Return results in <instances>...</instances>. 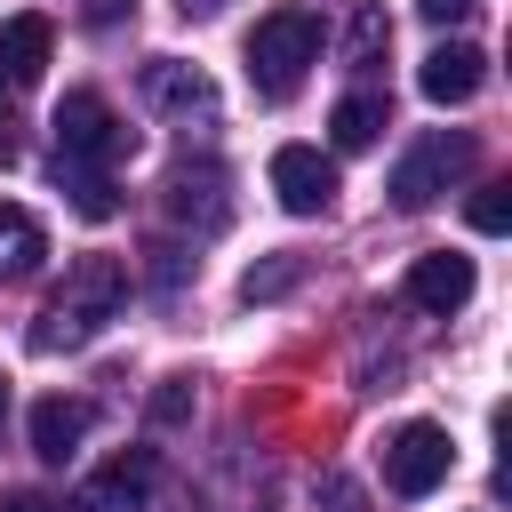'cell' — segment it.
<instances>
[{"label":"cell","mask_w":512,"mask_h":512,"mask_svg":"<svg viewBox=\"0 0 512 512\" xmlns=\"http://www.w3.org/2000/svg\"><path fill=\"white\" fill-rule=\"evenodd\" d=\"M120 304H128V264L120 256H80L64 272V288L40 304V320H32V352H80V344H96L120 320Z\"/></svg>","instance_id":"1"},{"label":"cell","mask_w":512,"mask_h":512,"mask_svg":"<svg viewBox=\"0 0 512 512\" xmlns=\"http://www.w3.org/2000/svg\"><path fill=\"white\" fill-rule=\"evenodd\" d=\"M240 56H248V88L264 104H288L304 88V72L320 64V16L312 8H272V16H256Z\"/></svg>","instance_id":"2"},{"label":"cell","mask_w":512,"mask_h":512,"mask_svg":"<svg viewBox=\"0 0 512 512\" xmlns=\"http://www.w3.org/2000/svg\"><path fill=\"white\" fill-rule=\"evenodd\" d=\"M472 152H480V144H472L464 128H432V136H416V144L400 152V168H392V208H400V216H424V208L472 168Z\"/></svg>","instance_id":"3"},{"label":"cell","mask_w":512,"mask_h":512,"mask_svg":"<svg viewBox=\"0 0 512 512\" xmlns=\"http://www.w3.org/2000/svg\"><path fill=\"white\" fill-rule=\"evenodd\" d=\"M120 152H136V136L120 128V112H112L96 88H72V96L56 104V160H72V168H112Z\"/></svg>","instance_id":"4"},{"label":"cell","mask_w":512,"mask_h":512,"mask_svg":"<svg viewBox=\"0 0 512 512\" xmlns=\"http://www.w3.org/2000/svg\"><path fill=\"white\" fill-rule=\"evenodd\" d=\"M448 472H456V440H448L432 416H416V424H400V432L384 440V488H392V496H432Z\"/></svg>","instance_id":"5"},{"label":"cell","mask_w":512,"mask_h":512,"mask_svg":"<svg viewBox=\"0 0 512 512\" xmlns=\"http://www.w3.org/2000/svg\"><path fill=\"white\" fill-rule=\"evenodd\" d=\"M272 192H280L288 216H328L344 184H336V160L320 144H280L272 152Z\"/></svg>","instance_id":"6"},{"label":"cell","mask_w":512,"mask_h":512,"mask_svg":"<svg viewBox=\"0 0 512 512\" xmlns=\"http://www.w3.org/2000/svg\"><path fill=\"white\" fill-rule=\"evenodd\" d=\"M144 504H152V448L112 456V464L88 472L80 496H72V512H144Z\"/></svg>","instance_id":"7"},{"label":"cell","mask_w":512,"mask_h":512,"mask_svg":"<svg viewBox=\"0 0 512 512\" xmlns=\"http://www.w3.org/2000/svg\"><path fill=\"white\" fill-rule=\"evenodd\" d=\"M408 304L416 312H464L472 304V256H456V248H432V256H416L408 264Z\"/></svg>","instance_id":"8"},{"label":"cell","mask_w":512,"mask_h":512,"mask_svg":"<svg viewBox=\"0 0 512 512\" xmlns=\"http://www.w3.org/2000/svg\"><path fill=\"white\" fill-rule=\"evenodd\" d=\"M480 80H488V56H480L472 40H440V48L424 56V72H416V88H424L432 104H472Z\"/></svg>","instance_id":"9"},{"label":"cell","mask_w":512,"mask_h":512,"mask_svg":"<svg viewBox=\"0 0 512 512\" xmlns=\"http://www.w3.org/2000/svg\"><path fill=\"white\" fill-rule=\"evenodd\" d=\"M168 216L216 232V224L232 216V200H224V168H216V160H184V168L168 176Z\"/></svg>","instance_id":"10"},{"label":"cell","mask_w":512,"mask_h":512,"mask_svg":"<svg viewBox=\"0 0 512 512\" xmlns=\"http://www.w3.org/2000/svg\"><path fill=\"white\" fill-rule=\"evenodd\" d=\"M144 104H152V112H184V120H192V112H208V104H216V88H208V72H200V64H184V56H152V64H144Z\"/></svg>","instance_id":"11"},{"label":"cell","mask_w":512,"mask_h":512,"mask_svg":"<svg viewBox=\"0 0 512 512\" xmlns=\"http://www.w3.org/2000/svg\"><path fill=\"white\" fill-rule=\"evenodd\" d=\"M48 48H56L48 16H8V24H0V80H8V88H32V80L48 72Z\"/></svg>","instance_id":"12"},{"label":"cell","mask_w":512,"mask_h":512,"mask_svg":"<svg viewBox=\"0 0 512 512\" xmlns=\"http://www.w3.org/2000/svg\"><path fill=\"white\" fill-rule=\"evenodd\" d=\"M80 432H88V400H64V392L32 400V456L40 464H64L80 448Z\"/></svg>","instance_id":"13"},{"label":"cell","mask_w":512,"mask_h":512,"mask_svg":"<svg viewBox=\"0 0 512 512\" xmlns=\"http://www.w3.org/2000/svg\"><path fill=\"white\" fill-rule=\"evenodd\" d=\"M40 256H48L40 216H32V208H16V200H0V288L32 280V272H40Z\"/></svg>","instance_id":"14"},{"label":"cell","mask_w":512,"mask_h":512,"mask_svg":"<svg viewBox=\"0 0 512 512\" xmlns=\"http://www.w3.org/2000/svg\"><path fill=\"white\" fill-rule=\"evenodd\" d=\"M384 128H392V96H384V88H352V96L328 112V136H336V152H368Z\"/></svg>","instance_id":"15"},{"label":"cell","mask_w":512,"mask_h":512,"mask_svg":"<svg viewBox=\"0 0 512 512\" xmlns=\"http://www.w3.org/2000/svg\"><path fill=\"white\" fill-rule=\"evenodd\" d=\"M384 48H392V16H384V0H360L352 24H344V64H352V72H376Z\"/></svg>","instance_id":"16"},{"label":"cell","mask_w":512,"mask_h":512,"mask_svg":"<svg viewBox=\"0 0 512 512\" xmlns=\"http://www.w3.org/2000/svg\"><path fill=\"white\" fill-rule=\"evenodd\" d=\"M56 184L72 192V208H80L88 224L120 216V192H112V176H104V168H72V160H56Z\"/></svg>","instance_id":"17"},{"label":"cell","mask_w":512,"mask_h":512,"mask_svg":"<svg viewBox=\"0 0 512 512\" xmlns=\"http://www.w3.org/2000/svg\"><path fill=\"white\" fill-rule=\"evenodd\" d=\"M296 280H304V256H272V264H256V272L240 280V296H248V304H264V296H288Z\"/></svg>","instance_id":"18"},{"label":"cell","mask_w":512,"mask_h":512,"mask_svg":"<svg viewBox=\"0 0 512 512\" xmlns=\"http://www.w3.org/2000/svg\"><path fill=\"white\" fill-rule=\"evenodd\" d=\"M464 216H472V232H488V240H496V232L512 224V184H480Z\"/></svg>","instance_id":"19"},{"label":"cell","mask_w":512,"mask_h":512,"mask_svg":"<svg viewBox=\"0 0 512 512\" xmlns=\"http://www.w3.org/2000/svg\"><path fill=\"white\" fill-rule=\"evenodd\" d=\"M184 416H192V376H168L152 392V424H184Z\"/></svg>","instance_id":"20"},{"label":"cell","mask_w":512,"mask_h":512,"mask_svg":"<svg viewBox=\"0 0 512 512\" xmlns=\"http://www.w3.org/2000/svg\"><path fill=\"white\" fill-rule=\"evenodd\" d=\"M80 16L104 32V24H120V16H136V0H80Z\"/></svg>","instance_id":"21"},{"label":"cell","mask_w":512,"mask_h":512,"mask_svg":"<svg viewBox=\"0 0 512 512\" xmlns=\"http://www.w3.org/2000/svg\"><path fill=\"white\" fill-rule=\"evenodd\" d=\"M320 496H328V504H336V512H360V488H352V480H344V472H328V480H320Z\"/></svg>","instance_id":"22"},{"label":"cell","mask_w":512,"mask_h":512,"mask_svg":"<svg viewBox=\"0 0 512 512\" xmlns=\"http://www.w3.org/2000/svg\"><path fill=\"white\" fill-rule=\"evenodd\" d=\"M432 24H456V16H472V0H416Z\"/></svg>","instance_id":"23"},{"label":"cell","mask_w":512,"mask_h":512,"mask_svg":"<svg viewBox=\"0 0 512 512\" xmlns=\"http://www.w3.org/2000/svg\"><path fill=\"white\" fill-rule=\"evenodd\" d=\"M0 512H56L40 488H16V496H0Z\"/></svg>","instance_id":"24"},{"label":"cell","mask_w":512,"mask_h":512,"mask_svg":"<svg viewBox=\"0 0 512 512\" xmlns=\"http://www.w3.org/2000/svg\"><path fill=\"white\" fill-rule=\"evenodd\" d=\"M176 8H184V16H216L224 0H176Z\"/></svg>","instance_id":"25"},{"label":"cell","mask_w":512,"mask_h":512,"mask_svg":"<svg viewBox=\"0 0 512 512\" xmlns=\"http://www.w3.org/2000/svg\"><path fill=\"white\" fill-rule=\"evenodd\" d=\"M0 424H8V376H0Z\"/></svg>","instance_id":"26"},{"label":"cell","mask_w":512,"mask_h":512,"mask_svg":"<svg viewBox=\"0 0 512 512\" xmlns=\"http://www.w3.org/2000/svg\"><path fill=\"white\" fill-rule=\"evenodd\" d=\"M0 112H8V80H0Z\"/></svg>","instance_id":"27"}]
</instances>
